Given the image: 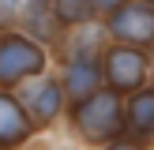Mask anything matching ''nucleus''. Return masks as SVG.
I'll return each instance as SVG.
<instances>
[{
    "label": "nucleus",
    "instance_id": "obj_1",
    "mask_svg": "<svg viewBox=\"0 0 154 150\" xmlns=\"http://www.w3.org/2000/svg\"><path fill=\"white\" fill-rule=\"evenodd\" d=\"M68 116H72V128L94 146H105V142L120 139L128 131L124 120V94L102 86L90 98H79V101H68Z\"/></svg>",
    "mask_w": 154,
    "mask_h": 150
},
{
    "label": "nucleus",
    "instance_id": "obj_14",
    "mask_svg": "<svg viewBox=\"0 0 154 150\" xmlns=\"http://www.w3.org/2000/svg\"><path fill=\"white\" fill-rule=\"evenodd\" d=\"M143 4H150V8H154V0H143Z\"/></svg>",
    "mask_w": 154,
    "mask_h": 150
},
{
    "label": "nucleus",
    "instance_id": "obj_7",
    "mask_svg": "<svg viewBox=\"0 0 154 150\" xmlns=\"http://www.w3.org/2000/svg\"><path fill=\"white\" fill-rule=\"evenodd\" d=\"M57 79H60V86H64L68 101L90 98L94 90L105 86V79H102V64H98V60H64Z\"/></svg>",
    "mask_w": 154,
    "mask_h": 150
},
{
    "label": "nucleus",
    "instance_id": "obj_8",
    "mask_svg": "<svg viewBox=\"0 0 154 150\" xmlns=\"http://www.w3.org/2000/svg\"><path fill=\"white\" fill-rule=\"evenodd\" d=\"M124 120H128V131L135 139H150L154 135V82L124 94Z\"/></svg>",
    "mask_w": 154,
    "mask_h": 150
},
{
    "label": "nucleus",
    "instance_id": "obj_13",
    "mask_svg": "<svg viewBox=\"0 0 154 150\" xmlns=\"http://www.w3.org/2000/svg\"><path fill=\"white\" fill-rule=\"evenodd\" d=\"M147 52H150V64H154V45H150V49H147Z\"/></svg>",
    "mask_w": 154,
    "mask_h": 150
},
{
    "label": "nucleus",
    "instance_id": "obj_12",
    "mask_svg": "<svg viewBox=\"0 0 154 150\" xmlns=\"http://www.w3.org/2000/svg\"><path fill=\"white\" fill-rule=\"evenodd\" d=\"M26 8H49V0H26Z\"/></svg>",
    "mask_w": 154,
    "mask_h": 150
},
{
    "label": "nucleus",
    "instance_id": "obj_6",
    "mask_svg": "<svg viewBox=\"0 0 154 150\" xmlns=\"http://www.w3.org/2000/svg\"><path fill=\"white\" fill-rule=\"evenodd\" d=\"M34 131L38 128L30 120V112L23 109L19 94L15 90H0V150H15L23 142H30Z\"/></svg>",
    "mask_w": 154,
    "mask_h": 150
},
{
    "label": "nucleus",
    "instance_id": "obj_3",
    "mask_svg": "<svg viewBox=\"0 0 154 150\" xmlns=\"http://www.w3.org/2000/svg\"><path fill=\"white\" fill-rule=\"evenodd\" d=\"M98 64H102L105 86L117 90V94H132V90L147 86V82H150V71H154L150 52L139 49V45H124V41H105Z\"/></svg>",
    "mask_w": 154,
    "mask_h": 150
},
{
    "label": "nucleus",
    "instance_id": "obj_9",
    "mask_svg": "<svg viewBox=\"0 0 154 150\" xmlns=\"http://www.w3.org/2000/svg\"><path fill=\"white\" fill-rule=\"evenodd\" d=\"M49 15L57 19L60 30L68 26H87V22H98V4L94 0H49Z\"/></svg>",
    "mask_w": 154,
    "mask_h": 150
},
{
    "label": "nucleus",
    "instance_id": "obj_15",
    "mask_svg": "<svg viewBox=\"0 0 154 150\" xmlns=\"http://www.w3.org/2000/svg\"><path fill=\"white\" fill-rule=\"evenodd\" d=\"M0 22H4V19H0Z\"/></svg>",
    "mask_w": 154,
    "mask_h": 150
},
{
    "label": "nucleus",
    "instance_id": "obj_2",
    "mask_svg": "<svg viewBox=\"0 0 154 150\" xmlns=\"http://www.w3.org/2000/svg\"><path fill=\"white\" fill-rule=\"evenodd\" d=\"M49 71V49L26 30H0V90H15Z\"/></svg>",
    "mask_w": 154,
    "mask_h": 150
},
{
    "label": "nucleus",
    "instance_id": "obj_4",
    "mask_svg": "<svg viewBox=\"0 0 154 150\" xmlns=\"http://www.w3.org/2000/svg\"><path fill=\"white\" fill-rule=\"evenodd\" d=\"M102 26H105V38L109 41L150 49L154 45V8L143 4V0H124L109 15H102Z\"/></svg>",
    "mask_w": 154,
    "mask_h": 150
},
{
    "label": "nucleus",
    "instance_id": "obj_10",
    "mask_svg": "<svg viewBox=\"0 0 154 150\" xmlns=\"http://www.w3.org/2000/svg\"><path fill=\"white\" fill-rule=\"evenodd\" d=\"M105 150H143V146L132 139H113V142H105Z\"/></svg>",
    "mask_w": 154,
    "mask_h": 150
},
{
    "label": "nucleus",
    "instance_id": "obj_11",
    "mask_svg": "<svg viewBox=\"0 0 154 150\" xmlns=\"http://www.w3.org/2000/svg\"><path fill=\"white\" fill-rule=\"evenodd\" d=\"M94 4H98V15H109L113 8H120L124 0H94Z\"/></svg>",
    "mask_w": 154,
    "mask_h": 150
},
{
    "label": "nucleus",
    "instance_id": "obj_5",
    "mask_svg": "<svg viewBox=\"0 0 154 150\" xmlns=\"http://www.w3.org/2000/svg\"><path fill=\"white\" fill-rule=\"evenodd\" d=\"M15 94H19L23 109L30 112L34 128H49L53 120L64 112V105H68V94H64V86H60V79L49 75V71L38 75V79H26L23 86H15Z\"/></svg>",
    "mask_w": 154,
    "mask_h": 150
}]
</instances>
